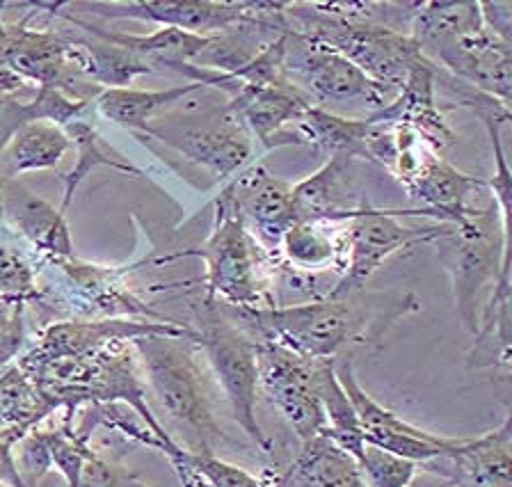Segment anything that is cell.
<instances>
[{
	"label": "cell",
	"mask_w": 512,
	"mask_h": 487,
	"mask_svg": "<svg viewBox=\"0 0 512 487\" xmlns=\"http://www.w3.org/2000/svg\"><path fill=\"white\" fill-rule=\"evenodd\" d=\"M224 309L256 341L279 343L302 357L336 359L355 346H382L403 318L421 309V302L414 293L359 289L291 307Z\"/></svg>",
	"instance_id": "cell-1"
},
{
	"label": "cell",
	"mask_w": 512,
	"mask_h": 487,
	"mask_svg": "<svg viewBox=\"0 0 512 487\" xmlns=\"http://www.w3.org/2000/svg\"><path fill=\"white\" fill-rule=\"evenodd\" d=\"M131 343L160 410L186 437L183 449L215 453L222 444H229L213 391L197 359V343L167 334H147Z\"/></svg>",
	"instance_id": "cell-2"
},
{
	"label": "cell",
	"mask_w": 512,
	"mask_h": 487,
	"mask_svg": "<svg viewBox=\"0 0 512 487\" xmlns=\"http://www.w3.org/2000/svg\"><path fill=\"white\" fill-rule=\"evenodd\" d=\"M508 218L494 199L483 209L467 206L453 222H446V231L432 243L451 277L455 311L469 334L478 332L485 293L501 279H510Z\"/></svg>",
	"instance_id": "cell-3"
},
{
	"label": "cell",
	"mask_w": 512,
	"mask_h": 487,
	"mask_svg": "<svg viewBox=\"0 0 512 487\" xmlns=\"http://www.w3.org/2000/svg\"><path fill=\"white\" fill-rule=\"evenodd\" d=\"M213 227L206 241L192 250L154 254V266L176 259H202L206 275L202 295L231 309H275L272 259L247 234L243 220L222 199H213Z\"/></svg>",
	"instance_id": "cell-4"
},
{
	"label": "cell",
	"mask_w": 512,
	"mask_h": 487,
	"mask_svg": "<svg viewBox=\"0 0 512 487\" xmlns=\"http://www.w3.org/2000/svg\"><path fill=\"white\" fill-rule=\"evenodd\" d=\"M26 375L58 410L78 412L90 403H126L163 442L179 444L151 412L131 341H115L90 355L60 359Z\"/></svg>",
	"instance_id": "cell-5"
},
{
	"label": "cell",
	"mask_w": 512,
	"mask_h": 487,
	"mask_svg": "<svg viewBox=\"0 0 512 487\" xmlns=\"http://www.w3.org/2000/svg\"><path fill=\"white\" fill-rule=\"evenodd\" d=\"M284 17L288 30L346 55L391 97H396L412 71L426 62L419 44L407 33L343 21L325 12L320 3H286Z\"/></svg>",
	"instance_id": "cell-6"
},
{
	"label": "cell",
	"mask_w": 512,
	"mask_h": 487,
	"mask_svg": "<svg viewBox=\"0 0 512 487\" xmlns=\"http://www.w3.org/2000/svg\"><path fill=\"white\" fill-rule=\"evenodd\" d=\"M197 332V348L206 355L213 378L222 389L234 421L252 439L263 455L272 453V439L263 433L256 419V396H259V366H256V339L243 330L229 311L218 302H208L204 295L190 300Z\"/></svg>",
	"instance_id": "cell-7"
},
{
	"label": "cell",
	"mask_w": 512,
	"mask_h": 487,
	"mask_svg": "<svg viewBox=\"0 0 512 487\" xmlns=\"http://www.w3.org/2000/svg\"><path fill=\"white\" fill-rule=\"evenodd\" d=\"M343 250V273L332 293L366 289V282L403 250L435 243L446 231V222L426 209H375L362 204L339 218Z\"/></svg>",
	"instance_id": "cell-8"
},
{
	"label": "cell",
	"mask_w": 512,
	"mask_h": 487,
	"mask_svg": "<svg viewBox=\"0 0 512 487\" xmlns=\"http://www.w3.org/2000/svg\"><path fill=\"white\" fill-rule=\"evenodd\" d=\"M284 76L314 106L330 110H364L366 117L380 113L394 99L382 85L330 46L286 30Z\"/></svg>",
	"instance_id": "cell-9"
},
{
	"label": "cell",
	"mask_w": 512,
	"mask_h": 487,
	"mask_svg": "<svg viewBox=\"0 0 512 487\" xmlns=\"http://www.w3.org/2000/svg\"><path fill=\"white\" fill-rule=\"evenodd\" d=\"M106 19H133L158 23L160 28L186 30L192 35L213 37L240 23H286V3H263V0H112V3H80Z\"/></svg>",
	"instance_id": "cell-10"
},
{
	"label": "cell",
	"mask_w": 512,
	"mask_h": 487,
	"mask_svg": "<svg viewBox=\"0 0 512 487\" xmlns=\"http://www.w3.org/2000/svg\"><path fill=\"white\" fill-rule=\"evenodd\" d=\"M320 359L302 357L272 341H256L259 391L282 414L300 444L325 433V412L318 398Z\"/></svg>",
	"instance_id": "cell-11"
},
{
	"label": "cell",
	"mask_w": 512,
	"mask_h": 487,
	"mask_svg": "<svg viewBox=\"0 0 512 487\" xmlns=\"http://www.w3.org/2000/svg\"><path fill=\"white\" fill-rule=\"evenodd\" d=\"M147 138L170 147L188 163L204 167L215 179L229 181L252 158V135L227 110H215L199 119L183 122L158 117L142 131Z\"/></svg>",
	"instance_id": "cell-12"
},
{
	"label": "cell",
	"mask_w": 512,
	"mask_h": 487,
	"mask_svg": "<svg viewBox=\"0 0 512 487\" xmlns=\"http://www.w3.org/2000/svg\"><path fill=\"white\" fill-rule=\"evenodd\" d=\"M51 268H58L67 293V305L80 316L122 318L142 316L144 321L179 323L158 309L144 305L133 293L126 279L138 273L144 266H154V254L126 266H99V263L80 261L76 254L69 259L51 261Z\"/></svg>",
	"instance_id": "cell-13"
},
{
	"label": "cell",
	"mask_w": 512,
	"mask_h": 487,
	"mask_svg": "<svg viewBox=\"0 0 512 487\" xmlns=\"http://www.w3.org/2000/svg\"><path fill=\"white\" fill-rule=\"evenodd\" d=\"M147 334H167L197 341V332L188 323H158L144 318H90V321L51 323L39 334L37 346L19 359V369L30 373L60 359L90 355L115 341H133Z\"/></svg>",
	"instance_id": "cell-14"
},
{
	"label": "cell",
	"mask_w": 512,
	"mask_h": 487,
	"mask_svg": "<svg viewBox=\"0 0 512 487\" xmlns=\"http://www.w3.org/2000/svg\"><path fill=\"white\" fill-rule=\"evenodd\" d=\"M334 371L343 391L348 394L352 407H355L366 444L400 455L405 460H412L416 465H423V462H430L451 453L464 442V437L432 435L428 430H421L414 423L398 417L396 412L387 410L378 401H373L364 391V387L357 382L355 364H352L350 355L336 357Z\"/></svg>",
	"instance_id": "cell-15"
},
{
	"label": "cell",
	"mask_w": 512,
	"mask_h": 487,
	"mask_svg": "<svg viewBox=\"0 0 512 487\" xmlns=\"http://www.w3.org/2000/svg\"><path fill=\"white\" fill-rule=\"evenodd\" d=\"M218 199L236 211L254 243L275 261L284 234L295 222L291 183L277 179L268 167L252 165L231 177Z\"/></svg>",
	"instance_id": "cell-16"
},
{
	"label": "cell",
	"mask_w": 512,
	"mask_h": 487,
	"mask_svg": "<svg viewBox=\"0 0 512 487\" xmlns=\"http://www.w3.org/2000/svg\"><path fill=\"white\" fill-rule=\"evenodd\" d=\"M298 145H309L327 151L330 156L368 158L391 172L396 163L394 126L371 122V119L346 117L309 106L291 129Z\"/></svg>",
	"instance_id": "cell-17"
},
{
	"label": "cell",
	"mask_w": 512,
	"mask_h": 487,
	"mask_svg": "<svg viewBox=\"0 0 512 487\" xmlns=\"http://www.w3.org/2000/svg\"><path fill=\"white\" fill-rule=\"evenodd\" d=\"M396 167V179L410 197L421 202V209L437 213L442 222H453L471 206L469 197L487 188V181L460 172L423 142L400 158Z\"/></svg>",
	"instance_id": "cell-18"
},
{
	"label": "cell",
	"mask_w": 512,
	"mask_h": 487,
	"mask_svg": "<svg viewBox=\"0 0 512 487\" xmlns=\"http://www.w3.org/2000/svg\"><path fill=\"white\" fill-rule=\"evenodd\" d=\"M238 83V81H236ZM314 106L291 83L286 85H243L229 94L224 110L259 142L263 149L300 147L295 135L288 131Z\"/></svg>",
	"instance_id": "cell-19"
},
{
	"label": "cell",
	"mask_w": 512,
	"mask_h": 487,
	"mask_svg": "<svg viewBox=\"0 0 512 487\" xmlns=\"http://www.w3.org/2000/svg\"><path fill=\"white\" fill-rule=\"evenodd\" d=\"M428 62L510 108L512 44L503 42L487 28L478 35L462 37L455 44L444 46L432 53Z\"/></svg>",
	"instance_id": "cell-20"
},
{
	"label": "cell",
	"mask_w": 512,
	"mask_h": 487,
	"mask_svg": "<svg viewBox=\"0 0 512 487\" xmlns=\"http://www.w3.org/2000/svg\"><path fill=\"white\" fill-rule=\"evenodd\" d=\"M453 487H512L510 414L499 428L478 437H464L451 453L419 465Z\"/></svg>",
	"instance_id": "cell-21"
},
{
	"label": "cell",
	"mask_w": 512,
	"mask_h": 487,
	"mask_svg": "<svg viewBox=\"0 0 512 487\" xmlns=\"http://www.w3.org/2000/svg\"><path fill=\"white\" fill-rule=\"evenodd\" d=\"M30 21L32 12L7 26V62L12 71L37 90L53 87L76 94L71 85L78 78L69 60L71 35L55 33L51 28H32Z\"/></svg>",
	"instance_id": "cell-22"
},
{
	"label": "cell",
	"mask_w": 512,
	"mask_h": 487,
	"mask_svg": "<svg viewBox=\"0 0 512 487\" xmlns=\"http://www.w3.org/2000/svg\"><path fill=\"white\" fill-rule=\"evenodd\" d=\"M0 220L26 238L46 263L74 257L67 215L14 179L0 181Z\"/></svg>",
	"instance_id": "cell-23"
},
{
	"label": "cell",
	"mask_w": 512,
	"mask_h": 487,
	"mask_svg": "<svg viewBox=\"0 0 512 487\" xmlns=\"http://www.w3.org/2000/svg\"><path fill=\"white\" fill-rule=\"evenodd\" d=\"M435 78L437 67L428 60L421 62L405 81L403 90L389 101V106L366 119L382 124H403L437 154L453 147L455 133L444 115V108L437 103Z\"/></svg>",
	"instance_id": "cell-24"
},
{
	"label": "cell",
	"mask_w": 512,
	"mask_h": 487,
	"mask_svg": "<svg viewBox=\"0 0 512 487\" xmlns=\"http://www.w3.org/2000/svg\"><path fill=\"white\" fill-rule=\"evenodd\" d=\"M355 158L330 156L318 172L293 186L295 222H339L346 211L357 209L352 202L350 170Z\"/></svg>",
	"instance_id": "cell-25"
},
{
	"label": "cell",
	"mask_w": 512,
	"mask_h": 487,
	"mask_svg": "<svg viewBox=\"0 0 512 487\" xmlns=\"http://www.w3.org/2000/svg\"><path fill=\"white\" fill-rule=\"evenodd\" d=\"M284 266L309 275L343 273V250L339 222H293L279 245V257Z\"/></svg>",
	"instance_id": "cell-26"
},
{
	"label": "cell",
	"mask_w": 512,
	"mask_h": 487,
	"mask_svg": "<svg viewBox=\"0 0 512 487\" xmlns=\"http://www.w3.org/2000/svg\"><path fill=\"white\" fill-rule=\"evenodd\" d=\"M208 87L199 83H186L167 87V90H133V87H112L101 90L96 97V110L108 122L128 131H144L167 110L179 106L190 94L204 92Z\"/></svg>",
	"instance_id": "cell-27"
},
{
	"label": "cell",
	"mask_w": 512,
	"mask_h": 487,
	"mask_svg": "<svg viewBox=\"0 0 512 487\" xmlns=\"http://www.w3.org/2000/svg\"><path fill=\"white\" fill-rule=\"evenodd\" d=\"M480 30H485V23L478 0H467V3L430 0V3H419L407 35L419 44L423 58L428 60L444 46L455 44L462 37L478 35Z\"/></svg>",
	"instance_id": "cell-28"
},
{
	"label": "cell",
	"mask_w": 512,
	"mask_h": 487,
	"mask_svg": "<svg viewBox=\"0 0 512 487\" xmlns=\"http://www.w3.org/2000/svg\"><path fill=\"white\" fill-rule=\"evenodd\" d=\"M71 151V140L62 126L32 122L14 133L0 156V181H12L28 172L55 170Z\"/></svg>",
	"instance_id": "cell-29"
},
{
	"label": "cell",
	"mask_w": 512,
	"mask_h": 487,
	"mask_svg": "<svg viewBox=\"0 0 512 487\" xmlns=\"http://www.w3.org/2000/svg\"><path fill=\"white\" fill-rule=\"evenodd\" d=\"M85 28L94 35L108 39V42H115L124 46V49L133 51L138 58L147 62L154 74L156 71H174L176 74L183 65H195L208 42H211V37L192 35L186 33V30L176 28H158L149 35L106 33V30L90 26V23H85Z\"/></svg>",
	"instance_id": "cell-30"
},
{
	"label": "cell",
	"mask_w": 512,
	"mask_h": 487,
	"mask_svg": "<svg viewBox=\"0 0 512 487\" xmlns=\"http://www.w3.org/2000/svg\"><path fill=\"white\" fill-rule=\"evenodd\" d=\"M90 103V99L76 97V94L64 90H53V87L37 90L32 101H16L14 97L0 99V156L10 145L14 133L21 131L23 126L32 122H53L64 129L74 119L83 117Z\"/></svg>",
	"instance_id": "cell-31"
},
{
	"label": "cell",
	"mask_w": 512,
	"mask_h": 487,
	"mask_svg": "<svg viewBox=\"0 0 512 487\" xmlns=\"http://www.w3.org/2000/svg\"><path fill=\"white\" fill-rule=\"evenodd\" d=\"M55 410L58 407L37 389L35 382L19 369V364L0 375V433L3 435H12L21 442Z\"/></svg>",
	"instance_id": "cell-32"
},
{
	"label": "cell",
	"mask_w": 512,
	"mask_h": 487,
	"mask_svg": "<svg viewBox=\"0 0 512 487\" xmlns=\"http://www.w3.org/2000/svg\"><path fill=\"white\" fill-rule=\"evenodd\" d=\"M64 133L69 135L71 140V149H76V161L74 167L69 172H62V183H64V197L60 204V211L67 215L71 202H74L76 190L80 188V183L87 179V174L96 167H110V170L128 174V177H142L140 167H135L131 163H126L122 156L115 154L103 138L99 131L94 129V124H87L85 119H74V122L64 126Z\"/></svg>",
	"instance_id": "cell-33"
},
{
	"label": "cell",
	"mask_w": 512,
	"mask_h": 487,
	"mask_svg": "<svg viewBox=\"0 0 512 487\" xmlns=\"http://www.w3.org/2000/svg\"><path fill=\"white\" fill-rule=\"evenodd\" d=\"M318 398L325 412V437L359 460L364 453V433L357 412L343 391L334 371V359H320L318 364Z\"/></svg>",
	"instance_id": "cell-34"
},
{
	"label": "cell",
	"mask_w": 512,
	"mask_h": 487,
	"mask_svg": "<svg viewBox=\"0 0 512 487\" xmlns=\"http://www.w3.org/2000/svg\"><path fill=\"white\" fill-rule=\"evenodd\" d=\"M167 460L183 462L204 487H263L250 471L218 458L215 453H195L181 446V451Z\"/></svg>",
	"instance_id": "cell-35"
},
{
	"label": "cell",
	"mask_w": 512,
	"mask_h": 487,
	"mask_svg": "<svg viewBox=\"0 0 512 487\" xmlns=\"http://www.w3.org/2000/svg\"><path fill=\"white\" fill-rule=\"evenodd\" d=\"M366 487H410L419 476V465L400 458L378 446L366 444L362 458L357 460Z\"/></svg>",
	"instance_id": "cell-36"
},
{
	"label": "cell",
	"mask_w": 512,
	"mask_h": 487,
	"mask_svg": "<svg viewBox=\"0 0 512 487\" xmlns=\"http://www.w3.org/2000/svg\"><path fill=\"white\" fill-rule=\"evenodd\" d=\"M42 289L30 263L14 252L12 247L0 243V302H37L42 305Z\"/></svg>",
	"instance_id": "cell-37"
},
{
	"label": "cell",
	"mask_w": 512,
	"mask_h": 487,
	"mask_svg": "<svg viewBox=\"0 0 512 487\" xmlns=\"http://www.w3.org/2000/svg\"><path fill=\"white\" fill-rule=\"evenodd\" d=\"M26 341V305L0 302V371L19 355Z\"/></svg>",
	"instance_id": "cell-38"
},
{
	"label": "cell",
	"mask_w": 512,
	"mask_h": 487,
	"mask_svg": "<svg viewBox=\"0 0 512 487\" xmlns=\"http://www.w3.org/2000/svg\"><path fill=\"white\" fill-rule=\"evenodd\" d=\"M5 7V0H0V99L14 97L16 92L28 90L30 87L26 81H21V78L14 74L10 62H7V23L3 21Z\"/></svg>",
	"instance_id": "cell-39"
},
{
	"label": "cell",
	"mask_w": 512,
	"mask_h": 487,
	"mask_svg": "<svg viewBox=\"0 0 512 487\" xmlns=\"http://www.w3.org/2000/svg\"><path fill=\"white\" fill-rule=\"evenodd\" d=\"M480 14H483V23L490 33L512 44V3L508 0L480 3Z\"/></svg>",
	"instance_id": "cell-40"
},
{
	"label": "cell",
	"mask_w": 512,
	"mask_h": 487,
	"mask_svg": "<svg viewBox=\"0 0 512 487\" xmlns=\"http://www.w3.org/2000/svg\"><path fill=\"white\" fill-rule=\"evenodd\" d=\"M16 444H19V439L0 433V485L3 487H28L23 483L19 469H16V460L12 451Z\"/></svg>",
	"instance_id": "cell-41"
},
{
	"label": "cell",
	"mask_w": 512,
	"mask_h": 487,
	"mask_svg": "<svg viewBox=\"0 0 512 487\" xmlns=\"http://www.w3.org/2000/svg\"><path fill=\"white\" fill-rule=\"evenodd\" d=\"M119 487H149V485H144V483H140L138 481V476H133V474H128L126 476V481L119 485Z\"/></svg>",
	"instance_id": "cell-42"
},
{
	"label": "cell",
	"mask_w": 512,
	"mask_h": 487,
	"mask_svg": "<svg viewBox=\"0 0 512 487\" xmlns=\"http://www.w3.org/2000/svg\"><path fill=\"white\" fill-rule=\"evenodd\" d=\"M0 487H3V485H0Z\"/></svg>",
	"instance_id": "cell-43"
}]
</instances>
